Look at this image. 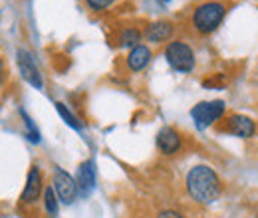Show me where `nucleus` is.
<instances>
[{
    "label": "nucleus",
    "mask_w": 258,
    "mask_h": 218,
    "mask_svg": "<svg viewBox=\"0 0 258 218\" xmlns=\"http://www.w3.org/2000/svg\"><path fill=\"white\" fill-rule=\"evenodd\" d=\"M155 143H157L159 153H163V155H167V157L179 153V149L183 147L181 135H179L177 129H173V127H163V129H159V133H157V137H155Z\"/></svg>",
    "instance_id": "10"
},
{
    "label": "nucleus",
    "mask_w": 258,
    "mask_h": 218,
    "mask_svg": "<svg viewBox=\"0 0 258 218\" xmlns=\"http://www.w3.org/2000/svg\"><path fill=\"white\" fill-rule=\"evenodd\" d=\"M226 16V6L219 0H207L203 4H199L193 10L191 16V26L195 28L197 34H213L221 26V22Z\"/></svg>",
    "instance_id": "2"
},
{
    "label": "nucleus",
    "mask_w": 258,
    "mask_h": 218,
    "mask_svg": "<svg viewBox=\"0 0 258 218\" xmlns=\"http://www.w3.org/2000/svg\"><path fill=\"white\" fill-rule=\"evenodd\" d=\"M165 58H167V63H169L175 71H179V74H189V71H193L195 52L187 42H181V40L169 42L167 48H165Z\"/></svg>",
    "instance_id": "3"
},
{
    "label": "nucleus",
    "mask_w": 258,
    "mask_h": 218,
    "mask_svg": "<svg viewBox=\"0 0 258 218\" xmlns=\"http://www.w3.org/2000/svg\"><path fill=\"white\" fill-rule=\"evenodd\" d=\"M226 111L225 101L221 99H215V101H201L197 103L193 109H191V117H193L195 125L199 131H205L209 129L211 125H215L217 121L223 119Z\"/></svg>",
    "instance_id": "4"
},
{
    "label": "nucleus",
    "mask_w": 258,
    "mask_h": 218,
    "mask_svg": "<svg viewBox=\"0 0 258 218\" xmlns=\"http://www.w3.org/2000/svg\"><path fill=\"white\" fill-rule=\"evenodd\" d=\"M159 2H169V0H159Z\"/></svg>",
    "instance_id": "20"
},
{
    "label": "nucleus",
    "mask_w": 258,
    "mask_h": 218,
    "mask_svg": "<svg viewBox=\"0 0 258 218\" xmlns=\"http://www.w3.org/2000/svg\"><path fill=\"white\" fill-rule=\"evenodd\" d=\"M223 131L234 135V137H240V139H250L256 133V123H254V119H250L242 113H232L225 119Z\"/></svg>",
    "instance_id": "8"
},
{
    "label": "nucleus",
    "mask_w": 258,
    "mask_h": 218,
    "mask_svg": "<svg viewBox=\"0 0 258 218\" xmlns=\"http://www.w3.org/2000/svg\"><path fill=\"white\" fill-rule=\"evenodd\" d=\"M44 175H42V169L38 165H32L28 175H26V185L22 188V194H20V204L24 206H34L42 194H44Z\"/></svg>",
    "instance_id": "6"
},
{
    "label": "nucleus",
    "mask_w": 258,
    "mask_h": 218,
    "mask_svg": "<svg viewBox=\"0 0 258 218\" xmlns=\"http://www.w3.org/2000/svg\"><path fill=\"white\" fill-rule=\"evenodd\" d=\"M113 2H115V0H86V4H88L94 12H101V10L109 8Z\"/></svg>",
    "instance_id": "17"
},
{
    "label": "nucleus",
    "mask_w": 258,
    "mask_h": 218,
    "mask_svg": "<svg viewBox=\"0 0 258 218\" xmlns=\"http://www.w3.org/2000/svg\"><path fill=\"white\" fill-rule=\"evenodd\" d=\"M187 194L199 204H211L223 194V181L209 165H195L185 179Z\"/></svg>",
    "instance_id": "1"
},
{
    "label": "nucleus",
    "mask_w": 258,
    "mask_h": 218,
    "mask_svg": "<svg viewBox=\"0 0 258 218\" xmlns=\"http://www.w3.org/2000/svg\"><path fill=\"white\" fill-rule=\"evenodd\" d=\"M52 187L56 190L58 198L62 204H74L76 198H78V185H76V179L66 173L64 169L60 167H54V175H52Z\"/></svg>",
    "instance_id": "5"
},
{
    "label": "nucleus",
    "mask_w": 258,
    "mask_h": 218,
    "mask_svg": "<svg viewBox=\"0 0 258 218\" xmlns=\"http://www.w3.org/2000/svg\"><path fill=\"white\" fill-rule=\"evenodd\" d=\"M56 111H58V115H60L66 123L72 127V129L82 131V127H84V125H82V121H80V119H78V117H76V115H74V113H72V111L66 107L64 103H60V101H58V103H56Z\"/></svg>",
    "instance_id": "15"
},
{
    "label": "nucleus",
    "mask_w": 258,
    "mask_h": 218,
    "mask_svg": "<svg viewBox=\"0 0 258 218\" xmlns=\"http://www.w3.org/2000/svg\"><path fill=\"white\" fill-rule=\"evenodd\" d=\"M16 62H18V69H20L22 78L36 90H44V80H42V74L34 62L32 54L24 48H18L16 50Z\"/></svg>",
    "instance_id": "7"
},
{
    "label": "nucleus",
    "mask_w": 258,
    "mask_h": 218,
    "mask_svg": "<svg viewBox=\"0 0 258 218\" xmlns=\"http://www.w3.org/2000/svg\"><path fill=\"white\" fill-rule=\"evenodd\" d=\"M157 218H185L181 212H177V210H171V208H167V210H161Z\"/></svg>",
    "instance_id": "18"
},
{
    "label": "nucleus",
    "mask_w": 258,
    "mask_h": 218,
    "mask_svg": "<svg viewBox=\"0 0 258 218\" xmlns=\"http://www.w3.org/2000/svg\"><path fill=\"white\" fill-rule=\"evenodd\" d=\"M42 198H44V208H46L48 216H50V218L58 216V210H60V198H58V194H56V190H54V187H52V185L44 188Z\"/></svg>",
    "instance_id": "13"
},
{
    "label": "nucleus",
    "mask_w": 258,
    "mask_h": 218,
    "mask_svg": "<svg viewBox=\"0 0 258 218\" xmlns=\"http://www.w3.org/2000/svg\"><path fill=\"white\" fill-rule=\"evenodd\" d=\"M171 36H173V24L167 22V20H157V22L149 24L147 30H145V38H147L151 44H163V42H167Z\"/></svg>",
    "instance_id": "12"
},
{
    "label": "nucleus",
    "mask_w": 258,
    "mask_h": 218,
    "mask_svg": "<svg viewBox=\"0 0 258 218\" xmlns=\"http://www.w3.org/2000/svg\"><path fill=\"white\" fill-rule=\"evenodd\" d=\"M151 62V50L147 48V46H143V44H139V46H135V48H131L127 54V67L131 71H141V69H145L147 65Z\"/></svg>",
    "instance_id": "11"
},
{
    "label": "nucleus",
    "mask_w": 258,
    "mask_h": 218,
    "mask_svg": "<svg viewBox=\"0 0 258 218\" xmlns=\"http://www.w3.org/2000/svg\"><path fill=\"white\" fill-rule=\"evenodd\" d=\"M141 38H143V34L137 28H125L119 36V46L121 48H135V46H139Z\"/></svg>",
    "instance_id": "14"
},
{
    "label": "nucleus",
    "mask_w": 258,
    "mask_h": 218,
    "mask_svg": "<svg viewBox=\"0 0 258 218\" xmlns=\"http://www.w3.org/2000/svg\"><path fill=\"white\" fill-rule=\"evenodd\" d=\"M76 185H78V192L82 196H90L92 190L96 188V163L92 159L84 161L78 167V175H76Z\"/></svg>",
    "instance_id": "9"
},
{
    "label": "nucleus",
    "mask_w": 258,
    "mask_h": 218,
    "mask_svg": "<svg viewBox=\"0 0 258 218\" xmlns=\"http://www.w3.org/2000/svg\"><path fill=\"white\" fill-rule=\"evenodd\" d=\"M20 117H22V121L26 125V137H28V141H30V143H40V131H38V127L34 125L32 117H30L24 109H20Z\"/></svg>",
    "instance_id": "16"
},
{
    "label": "nucleus",
    "mask_w": 258,
    "mask_h": 218,
    "mask_svg": "<svg viewBox=\"0 0 258 218\" xmlns=\"http://www.w3.org/2000/svg\"><path fill=\"white\" fill-rule=\"evenodd\" d=\"M4 74H6V69H4V62L0 60V86H2V82H4Z\"/></svg>",
    "instance_id": "19"
}]
</instances>
